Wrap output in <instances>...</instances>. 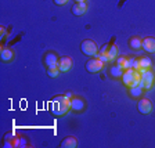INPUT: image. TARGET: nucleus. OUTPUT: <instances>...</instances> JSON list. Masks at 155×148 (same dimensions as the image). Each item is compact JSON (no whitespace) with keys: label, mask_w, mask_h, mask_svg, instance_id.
<instances>
[{"label":"nucleus","mask_w":155,"mask_h":148,"mask_svg":"<svg viewBox=\"0 0 155 148\" xmlns=\"http://www.w3.org/2000/svg\"><path fill=\"white\" fill-rule=\"evenodd\" d=\"M129 68L139 71V58H134V57L129 58Z\"/></svg>","instance_id":"20"},{"label":"nucleus","mask_w":155,"mask_h":148,"mask_svg":"<svg viewBox=\"0 0 155 148\" xmlns=\"http://www.w3.org/2000/svg\"><path fill=\"white\" fill-rule=\"evenodd\" d=\"M137 110H139V112L143 113V115H148L152 111L151 101H150L148 98H141V100L139 101V104H137Z\"/></svg>","instance_id":"7"},{"label":"nucleus","mask_w":155,"mask_h":148,"mask_svg":"<svg viewBox=\"0 0 155 148\" xmlns=\"http://www.w3.org/2000/svg\"><path fill=\"white\" fill-rule=\"evenodd\" d=\"M79 2H84V0H76V3H79Z\"/></svg>","instance_id":"24"},{"label":"nucleus","mask_w":155,"mask_h":148,"mask_svg":"<svg viewBox=\"0 0 155 148\" xmlns=\"http://www.w3.org/2000/svg\"><path fill=\"white\" fill-rule=\"evenodd\" d=\"M104 68V62L101 61L100 58H90L89 61L86 62V71L90 72V74H96V72H100Z\"/></svg>","instance_id":"5"},{"label":"nucleus","mask_w":155,"mask_h":148,"mask_svg":"<svg viewBox=\"0 0 155 148\" xmlns=\"http://www.w3.org/2000/svg\"><path fill=\"white\" fill-rule=\"evenodd\" d=\"M116 65L122 68L123 71H126V69H129V58H125V57L118 58V61H116Z\"/></svg>","instance_id":"19"},{"label":"nucleus","mask_w":155,"mask_h":148,"mask_svg":"<svg viewBox=\"0 0 155 148\" xmlns=\"http://www.w3.org/2000/svg\"><path fill=\"white\" fill-rule=\"evenodd\" d=\"M110 74L112 75V77H122L123 69H122L120 67H118V65H114V67H111Z\"/></svg>","instance_id":"18"},{"label":"nucleus","mask_w":155,"mask_h":148,"mask_svg":"<svg viewBox=\"0 0 155 148\" xmlns=\"http://www.w3.org/2000/svg\"><path fill=\"white\" fill-rule=\"evenodd\" d=\"M69 110H71V98L67 94L54 97L50 104V111L54 116H64Z\"/></svg>","instance_id":"1"},{"label":"nucleus","mask_w":155,"mask_h":148,"mask_svg":"<svg viewBox=\"0 0 155 148\" xmlns=\"http://www.w3.org/2000/svg\"><path fill=\"white\" fill-rule=\"evenodd\" d=\"M154 82H155V75L151 69H148V71H145V72H141V79H140L139 86H141L145 90H150L152 87V84H154Z\"/></svg>","instance_id":"3"},{"label":"nucleus","mask_w":155,"mask_h":148,"mask_svg":"<svg viewBox=\"0 0 155 148\" xmlns=\"http://www.w3.org/2000/svg\"><path fill=\"white\" fill-rule=\"evenodd\" d=\"M81 48H82V53L84 55H89V57L97 55V53H98V47H97V44L93 40H83L81 44Z\"/></svg>","instance_id":"4"},{"label":"nucleus","mask_w":155,"mask_h":148,"mask_svg":"<svg viewBox=\"0 0 155 148\" xmlns=\"http://www.w3.org/2000/svg\"><path fill=\"white\" fill-rule=\"evenodd\" d=\"M0 57H2V61L8 62V61H11V60H13L14 53L11 51L10 48H3V50H2V53H0Z\"/></svg>","instance_id":"15"},{"label":"nucleus","mask_w":155,"mask_h":148,"mask_svg":"<svg viewBox=\"0 0 155 148\" xmlns=\"http://www.w3.org/2000/svg\"><path fill=\"white\" fill-rule=\"evenodd\" d=\"M47 74L50 77H57L58 74H60V69H58V68H48Z\"/></svg>","instance_id":"21"},{"label":"nucleus","mask_w":155,"mask_h":148,"mask_svg":"<svg viewBox=\"0 0 155 148\" xmlns=\"http://www.w3.org/2000/svg\"><path fill=\"white\" fill-rule=\"evenodd\" d=\"M74 65V61H72L71 57H61L60 61H58V69L60 72H68Z\"/></svg>","instance_id":"8"},{"label":"nucleus","mask_w":155,"mask_h":148,"mask_svg":"<svg viewBox=\"0 0 155 148\" xmlns=\"http://www.w3.org/2000/svg\"><path fill=\"white\" fill-rule=\"evenodd\" d=\"M54 3L57 4V6H64V4L68 3V0H54Z\"/></svg>","instance_id":"22"},{"label":"nucleus","mask_w":155,"mask_h":148,"mask_svg":"<svg viewBox=\"0 0 155 148\" xmlns=\"http://www.w3.org/2000/svg\"><path fill=\"white\" fill-rule=\"evenodd\" d=\"M87 11V6L84 2H79V3H75L74 6H72V14L74 15H83L84 13Z\"/></svg>","instance_id":"11"},{"label":"nucleus","mask_w":155,"mask_h":148,"mask_svg":"<svg viewBox=\"0 0 155 148\" xmlns=\"http://www.w3.org/2000/svg\"><path fill=\"white\" fill-rule=\"evenodd\" d=\"M58 61H60V58L54 53H47L45 57L46 67H48V68H58Z\"/></svg>","instance_id":"9"},{"label":"nucleus","mask_w":155,"mask_h":148,"mask_svg":"<svg viewBox=\"0 0 155 148\" xmlns=\"http://www.w3.org/2000/svg\"><path fill=\"white\" fill-rule=\"evenodd\" d=\"M141 48H144L147 53H155V38H145Z\"/></svg>","instance_id":"13"},{"label":"nucleus","mask_w":155,"mask_h":148,"mask_svg":"<svg viewBox=\"0 0 155 148\" xmlns=\"http://www.w3.org/2000/svg\"><path fill=\"white\" fill-rule=\"evenodd\" d=\"M71 110L75 112H81L84 110V101L79 97H72L71 98Z\"/></svg>","instance_id":"10"},{"label":"nucleus","mask_w":155,"mask_h":148,"mask_svg":"<svg viewBox=\"0 0 155 148\" xmlns=\"http://www.w3.org/2000/svg\"><path fill=\"white\" fill-rule=\"evenodd\" d=\"M76 145H78V140L75 139V137H67V139H64L61 141L60 147L61 148H75Z\"/></svg>","instance_id":"14"},{"label":"nucleus","mask_w":155,"mask_h":148,"mask_svg":"<svg viewBox=\"0 0 155 148\" xmlns=\"http://www.w3.org/2000/svg\"><path fill=\"white\" fill-rule=\"evenodd\" d=\"M152 67V62H151V58L148 57H141L139 58V72H145L151 69Z\"/></svg>","instance_id":"12"},{"label":"nucleus","mask_w":155,"mask_h":148,"mask_svg":"<svg viewBox=\"0 0 155 148\" xmlns=\"http://www.w3.org/2000/svg\"><path fill=\"white\" fill-rule=\"evenodd\" d=\"M143 89L141 86H134V87H129V94L132 97H134V98H137V97H141L143 94Z\"/></svg>","instance_id":"17"},{"label":"nucleus","mask_w":155,"mask_h":148,"mask_svg":"<svg viewBox=\"0 0 155 148\" xmlns=\"http://www.w3.org/2000/svg\"><path fill=\"white\" fill-rule=\"evenodd\" d=\"M129 46H130V48H133V50H139V48H141V46H143V40L140 38H137V36H134V38H132L129 40Z\"/></svg>","instance_id":"16"},{"label":"nucleus","mask_w":155,"mask_h":148,"mask_svg":"<svg viewBox=\"0 0 155 148\" xmlns=\"http://www.w3.org/2000/svg\"><path fill=\"white\" fill-rule=\"evenodd\" d=\"M140 79H141V72L136 71V69H126L122 75V81L123 84L126 87H134V86H139L140 84Z\"/></svg>","instance_id":"2"},{"label":"nucleus","mask_w":155,"mask_h":148,"mask_svg":"<svg viewBox=\"0 0 155 148\" xmlns=\"http://www.w3.org/2000/svg\"><path fill=\"white\" fill-rule=\"evenodd\" d=\"M100 53L105 54L107 57H108V60H110V62H111V61H114V60H116L118 53H119V51H118V47H116L115 44H108V46H105V47L101 48Z\"/></svg>","instance_id":"6"},{"label":"nucleus","mask_w":155,"mask_h":148,"mask_svg":"<svg viewBox=\"0 0 155 148\" xmlns=\"http://www.w3.org/2000/svg\"><path fill=\"white\" fill-rule=\"evenodd\" d=\"M4 36H6V29H4V28H0V38L3 39Z\"/></svg>","instance_id":"23"}]
</instances>
